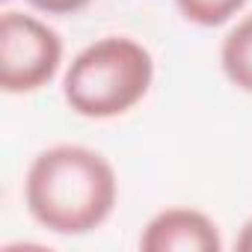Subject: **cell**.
<instances>
[{
  "instance_id": "6da1fadb",
  "label": "cell",
  "mask_w": 252,
  "mask_h": 252,
  "mask_svg": "<svg viewBox=\"0 0 252 252\" xmlns=\"http://www.w3.org/2000/svg\"><path fill=\"white\" fill-rule=\"evenodd\" d=\"M119 202L113 163L77 143H60L39 152L24 175V205L51 234L80 237L101 228Z\"/></svg>"
},
{
  "instance_id": "7a4b0ae2",
  "label": "cell",
  "mask_w": 252,
  "mask_h": 252,
  "mask_svg": "<svg viewBox=\"0 0 252 252\" xmlns=\"http://www.w3.org/2000/svg\"><path fill=\"white\" fill-rule=\"evenodd\" d=\"M155 83L152 51L131 36H104L86 45L63 74V98L83 119L131 113Z\"/></svg>"
},
{
  "instance_id": "3957f363",
  "label": "cell",
  "mask_w": 252,
  "mask_h": 252,
  "mask_svg": "<svg viewBox=\"0 0 252 252\" xmlns=\"http://www.w3.org/2000/svg\"><path fill=\"white\" fill-rule=\"evenodd\" d=\"M63 68V39L39 15L3 9L0 15V89L27 95L48 86Z\"/></svg>"
},
{
  "instance_id": "277c9868",
  "label": "cell",
  "mask_w": 252,
  "mask_h": 252,
  "mask_svg": "<svg viewBox=\"0 0 252 252\" xmlns=\"http://www.w3.org/2000/svg\"><path fill=\"white\" fill-rule=\"evenodd\" d=\"M222 231L220 225L199 208L175 205L158 211L143 234V252H222Z\"/></svg>"
},
{
  "instance_id": "5b68a950",
  "label": "cell",
  "mask_w": 252,
  "mask_h": 252,
  "mask_svg": "<svg viewBox=\"0 0 252 252\" xmlns=\"http://www.w3.org/2000/svg\"><path fill=\"white\" fill-rule=\"evenodd\" d=\"M220 68L225 80L252 95V12H246L220 45Z\"/></svg>"
},
{
  "instance_id": "8992f818",
  "label": "cell",
  "mask_w": 252,
  "mask_h": 252,
  "mask_svg": "<svg viewBox=\"0 0 252 252\" xmlns=\"http://www.w3.org/2000/svg\"><path fill=\"white\" fill-rule=\"evenodd\" d=\"M249 0H175L181 18L196 27H222Z\"/></svg>"
},
{
  "instance_id": "52a82bcc",
  "label": "cell",
  "mask_w": 252,
  "mask_h": 252,
  "mask_svg": "<svg viewBox=\"0 0 252 252\" xmlns=\"http://www.w3.org/2000/svg\"><path fill=\"white\" fill-rule=\"evenodd\" d=\"M27 3L42 15H77L92 0H27Z\"/></svg>"
},
{
  "instance_id": "ba28073f",
  "label": "cell",
  "mask_w": 252,
  "mask_h": 252,
  "mask_svg": "<svg viewBox=\"0 0 252 252\" xmlns=\"http://www.w3.org/2000/svg\"><path fill=\"white\" fill-rule=\"evenodd\" d=\"M234 246H237L240 252H252V217L243 222V228H240V234H237Z\"/></svg>"
},
{
  "instance_id": "9c48e42d",
  "label": "cell",
  "mask_w": 252,
  "mask_h": 252,
  "mask_svg": "<svg viewBox=\"0 0 252 252\" xmlns=\"http://www.w3.org/2000/svg\"><path fill=\"white\" fill-rule=\"evenodd\" d=\"M3 3H9V0H3Z\"/></svg>"
}]
</instances>
